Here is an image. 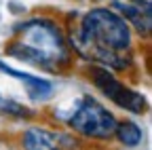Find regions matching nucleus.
<instances>
[{
  "label": "nucleus",
  "instance_id": "6",
  "mask_svg": "<svg viewBox=\"0 0 152 150\" xmlns=\"http://www.w3.org/2000/svg\"><path fill=\"white\" fill-rule=\"evenodd\" d=\"M110 9L116 11L131 26L133 32H137L140 36H150V28H152L150 2H146V0H112Z\"/></svg>",
  "mask_w": 152,
  "mask_h": 150
},
{
  "label": "nucleus",
  "instance_id": "4",
  "mask_svg": "<svg viewBox=\"0 0 152 150\" xmlns=\"http://www.w3.org/2000/svg\"><path fill=\"white\" fill-rule=\"evenodd\" d=\"M87 76H89V83L104 97H108V102H112L114 106L131 112V114H144L148 110V100L140 91L125 85L116 76V72H112L110 68H104L97 64H87Z\"/></svg>",
  "mask_w": 152,
  "mask_h": 150
},
{
  "label": "nucleus",
  "instance_id": "3",
  "mask_svg": "<svg viewBox=\"0 0 152 150\" xmlns=\"http://www.w3.org/2000/svg\"><path fill=\"white\" fill-rule=\"evenodd\" d=\"M116 114L104 106L97 97L83 95L76 102L74 110L66 119L68 129L76 138H85L93 142H108L114 138V129H116Z\"/></svg>",
  "mask_w": 152,
  "mask_h": 150
},
{
  "label": "nucleus",
  "instance_id": "5",
  "mask_svg": "<svg viewBox=\"0 0 152 150\" xmlns=\"http://www.w3.org/2000/svg\"><path fill=\"white\" fill-rule=\"evenodd\" d=\"M23 150H78V138L72 131L49 127H30L21 135Z\"/></svg>",
  "mask_w": 152,
  "mask_h": 150
},
{
  "label": "nucleus",
  "instance_id": "7",
  "mask_svg": "<svg viewBox=\"0 0 152 150\" xmlns=\"http://www.w3.org/2000/svg\"><path fill=\"white\" fill-rule=\"evenodd\" d=\"M114 138L118 140L121 146L125 148H135L142 144L144 140V131L137 123H133V121H118L116 123V129H114Z\"/></svg>",
  "mask_w": 152,
  "mask_h": 150
},
{
  "label": "nucleus",
  "instance_id": "1",
  "mask_svg": "<svg viewBox=\"0 0 152 150\" xmlns=\"http://www.w3.org/2000/svg\"><path fill=\"white\" fill-rule=\"evenodd\" d=\"M68 40L80 59L97 64L112 72H125L133 66V30L110 7H95L83 13Z\"/></svg>",
  "mask_w": 152,
  "mask_h": 150
},
{
  "label": "nucleus",
  "instance_id": "2",
  "mask_svg": "<svg viewBox=\"0 0 152 150\" xmlns=\"http://www.w3.org/2000/svg\"><path fill=\"white\" fill-rule=\"evenodd\" d=\"M4 53L17 61L53 74H61L74 64L68 32L51 17H32L23 21L7 42Z\"/></svg>",
  "mask_w": 152,
  "mask_h": 150
}]
</instances>
